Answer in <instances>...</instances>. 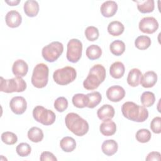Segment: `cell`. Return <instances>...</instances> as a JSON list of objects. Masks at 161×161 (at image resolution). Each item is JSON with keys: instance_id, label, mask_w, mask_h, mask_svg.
Wrapping results in <instances>:
<instances>
[{"instance_id": "cell-1", "label": "cell", "mask_w": 161, "mask_h": 161, "mask_svg": "<svg viewBox=\"0 0 161 161\" xmlns=\"http://www.w3.org/2000/svg\"><path fill=\"white\" fill-rule=\"evenodd\" d=\"M121 112L126 118L136 122H143L148 117V111L145 107L131 101L122 105Z\"/></svg>"}, {"instance_id": "cell-2", "label": "cell", "mask_w": 161, "mask_h": 161, "mask_svg": "<svg viewBox=\"0 0 161 161\" xmlns=\"http://www.w3.org/2000/svg\"><path fill=\"white\" fill-rule=\"evenodd\" d=\"M67 128L74 135L82 136L89 130V124L84 119L75 113H68L65 118Z\"/></svg>"}, {"instance_id": "cell-3", "label": "cell", "mask_w": 161, "mask_h": 161, "mask_svg": "<svg viewBox=\"0 0 161 161\" xmlns=\"http://www.w3.org/2000/svg\"><path fill=\"white\" fill-rule=\"evenodd\" d=\"M106 69L101 64L94 65L91 68L89 74L83 82V86L87 90H94L104 80Z\"/></svg>"}, {"instance_id": "cell-4", "label": "cell", "mask_w": 161, "mask_h": 161, "mask_svg": "<svg viewBox=\"0 0 161 161\" xmlns=\"http://www.w3.org/2000/svg\"><path fill=\"white\" fill-rule=\"evenodd\" d=\"M0 91L6 93L20 92L26 88V83L21 77L16 76L10 79H4L1 77Z\"/></svg>"}, {"instance_id": "cell-5", "label": "cell", "mask_w": 161, "mask_h": 161, "mask_svg": "<svg viewBox=\"0 0 161 161\" xmlns=\"http://www.w3.org/2000/svg\"><path fill=\"white\" fill-rule=\"evenodd\" d=\"M49 69L48 66L43 64L40 63L37 64L33 71L31 76V84L36 88L45 87L48 80Z\"/></svg>"}, {"instance_id": "cell-6", "label": "cell", "mask_w": 161, "mask_h": 161, "mask_svg": "<svg viewBox=\"0 0 161 161\" xmlns=\"http://www.w3.org/2000/svg\"><path fill=\"white\" fill-rule=\"evenodd\" d=\"M77 76L75 69L70 66H66L56 70L53 74L54 81L59 85H67L73 82Z\"/></svg>"}, {"instance_id": "cell-7", "label": "cell", "mask_w": 161, "mask_h": 161, "mask_svg": "<svg viewBox=\"0 0 161 161\" xmlns=\"http://www.w3.org/2000/svg\"><path fill=\"white\" fill-rule=\"evenodd\" d=\"M64 51L63 44L59 42H52L45 46L42 51L43 58L48 62H53L62 55Z\"/></svg>"}, {"instance_id": "cell-8", "label": "cell", "mask_w": 161, "mask_h": 161, "mask_svg": "<svg viewBox=\"0 0 161 161\" xmlns=\"http://www.w3.org/2000/svg\"><path fill=\"white\" fill-rule=\"evenodd\" d=\"M33 116L37 122L43 125H52L56 118L55 114L52 110L47 109L42 106H36L33 109Z\"/></svg>"}, {"instance_id": "cell-9", "label": "cell", "mask_w": 161, "mask_h": 161, "mask_svg": "<svg viewBox=\"0 0 161 161\" xmlns=\"http://www.w3.org/2000/svg\"><path fill=\"white\" fill-rule=\"evenodd\" d=\"M82 42L78 39H71L67 43V50L66 54L67 60L72 63L77 62L82 56Z\"/></svg>"}, {"instance_id": "cell-10", "label": "cell", "mask_w": 161, "mask_h": 161, "mask_svg": "<svg viewBox=\"0 0 161 161\" xmlns=\"http://www.w3.org/2000/svg\"><path fill=\"white\" fill-rule=\"evenodd\" d=\"M138 26L140 30L143 33L152 34L158 28V23L155 18L147 16L143 18L140 21Z\"/></svg>"}, {"instance_id": "cell-11", "label": "cell", "mask_w": 161, "mask_h": 161, "mask_svg": "<svg viewBox=\"0 0 161 161\" xmlns=\"http://www.w3.org/2000/svg\"><path fill=\"white\" fill-rule=\"evenodd\" d=\"M9 107L16 114H21L25 113L27 108V103L23 97L15 96L11 99Z\"/></svg>"}, {"instance_id": "cell-12", "label": "cell", "mask_w": 161, "mask_h": 161, "mask_svg": "<svg viewBox=\"0 0 161 161\" xmlns=\"http://www.w3.org/2000/svg\"><path fill=\"white\" fill-rule=\"evenodd\" d=\"M125 96V89L120 86H113L106 91V96L112 102H119Z\"/></svg>"}, {"instance_id": "cell-13", "label": "cell", "mask_w": 161, "mask_h": 161, "mask_svg": "<svg viewBox=\"0 0 161 161\" xmlns=\"http://www.w3.org/2000/svg\"><path fill=\"white\" fill-rule=\"evenodd\" d=\"M6 23L8 26L10 28L18 27L22 21L21 14L16 10H11L9 11L5 16Z\"/></svg>"}, {"instance_id": "cell-14", "label": "cell", "mask_w": 161, "mask_h": 161, "mask_svg": "<svg viewBox=\"0 0 161 161\" xmlns=\"http://www.w3.org/2000/svg\"><path fill=\"white\" fill-rule=\"evenodd\" d=\"M118 10V4L114 1H107L102 4L100 11L102 15L106 18L114 16Z\"/></svg>"}, {"instance_id": "cell-15", "label": "cell", "mask_w": 161, "mask_h": 161, "mask_svg": "<svg viewBox=\"0 0 161 161\" xmlns=\"http://www.w3.org/2000/svg\"><path fill=\"white\" fill-rule=\"evenodd\" d=\"M28 70V65L23 60H16L12 67V72L14 75L19 77H25Z\"/></svg>"}, {"instance_id": "cell-16", "label": "cell", "mask_w": 161, "mask_h": 161, "mask_svg": "<svg viewBox=\"0 0 161 161\" xmlns=\"http://www.w3.org/2000/svg\"><path fill=\"white\" fill-rule=\"evenodd\" d=\"M157 81V75L153 71L146 72L142 75L140 84L145 88L153 87Z\"/></svg>"}, {"instance_id": "cell-17", "label": "cell", "mask_w": 161, "mask_h": 161, "mask_svg": "<svg viewBox=\"0 0 161 161\" xmlns=\"http://www.w3.org/2000/svg\"><path fill=\"white\" fill-rule=\"evenodd\" d=\"M100 132L104 136H109L114 135L116 131V125L111 119H105L99 126Z\"/></svg>"}, {"instance_id": "cell-18", "label": "cell", "mask_w": 161, "mask_h": 161, "mask_svg": "<svg viewBox=\"0 0 161 161\" xmlns=\"http://www.w3.org/2000/svg\"><path fill=\"white\" fill-rule=\"evenodd\" d=\"M114 109L109 104H104L97 111V115L101 120L112 119L114 116Z\"/></svg>"}, {"instance_id": "cell-19", "label": "cell", "mask_w": 161, "mask_h": 161, "mask_svg": "<svg viewBox=\"0 0 161 161\" xmlns=\"http://www.w3.org/2000/svg\"><path fill=\"white\" fill-rule=\"evenodd\" d=\"M23 9L26 15L29 17H35L39 12V4L36 1H26L24 4Z\"/></svg>"}, {"instance_id": "cell-20", "label": "cell", "mask_w": 161, "mask_h": 161, "mask_svg": "<svg viewBox=\"0 0 161 161\" xmlns=\"http://www.w3.org/2000/svg\"><path fill=\"white\" fill-rule=\"evenodd\" d=\"M142 74L138 69H132L128 73L127 77V82L131 87H136L139 85Z\"/></svg>"}, {"instance_id": "cell-21", "label": "cell", "mask_w": 161, "mask_h": 161, "mask_svg": "<svg viewBox=\"0 0 161 161\" xmlns=\"http://www.w3.org/2000/svg\"><path fill=\"white\" fill-rule=\"evenodd\" d=\"M118 143L114 140H105L101 146L103 152L108 156H111L114 155L118 151Z\"/></svg>"}, {"instance_id": "cell-22", "label": "cell", "mask_w": 161, "mask_h": 161, "mask_svg": "<svg viewBox=\"0 0 161 161\" xmlns=\"http://www.w3.org/2000/svg\"><path fill=\"white\" fill-rule=\"evenodd\" d=\"M125 68L121 62H114L109 68V74L114 79H120L125 74Z\"/></svg>"}, {"instance_id": "cell-23", "label": "cell", "mask_w": 161, "mask_h": 161, "mask_svg": "<svg viewBox=\"0 0 161 161\" xmlns=\"http://www.w3.org/2000/svg\"><path fill=\"white\" fill-rule=\"evenodd\" d=\"M125 30L124 25L120 21H114L109 23L108 26V33L114 36L121 35Z\"/></svg>"}, {"instance_id": "cell-24", "label": "cell", "mask_w": 161, "mask_h": 161, "mask_svg": "<svg viewBox=\"0 0 161 161\" xmlns=\"http://www.w3.org/2000/svg\"><path fill=\"white\" fill-rule=\"evenodd\" d=\"M137 4V8L138 11L142 13H149L154 9V1L153 0H146V1H135Z\"/></svg>"}, {"instance_id": "cell-25", "label": "cell", "mask_w": 161, "mask_h": 161, "mask_svg": "<svg viewBox=\"0 0 161 161\" xmlns=\"http://www.w3.org/2000/svg\"><path fill=\"white\" fill-rule=\"evenodd\" d=\"M60 148L65 152H71L76 147L75 140L70 136H65L60 142Z\"/></svg>"}, {"instance_id": "cell-26", "label": "cell", "mask_w": 161, "mask_h": 161, "mask_svg": "<svg viewBox=\"0 0 161 161\" xmlns=\"http://www.w3.org/2000/svg\"><path fill=\"white\" fill-rule=\"evenodd\" d=\"M87 104V107L89 108H94L97 106L101 101L102 96L97 91H94L86 94Z\"/></svg>"}, {"instance_id": "cell-27", "label": "cell", "mask_w": 161, "mask_h": 161, "mask_svg": "<svg viewBox=\"0 0 161 161\" xmlns=\"http://www.w3.org/2000/svg\"><path fill=\"white\" fill-rule=\"evenodd\" d=\"M28 138L32 142H40L43 138V131L38 127H32L28 131Z\"/></svg>"}, {"instance_id": "cell-28", "label": "cell", "mask_w": 161, "mask_h": 161, "mask_svg": "<svg viewBox=\"0 0 161 161\" xmlns=\"http://www.w3.org/2000/svg\"><path fill=\"white\" fill-rule=\"evenodd\" d=\"M109 49L111 52L116 55V56H119L122 55L125 50V44L123 42L116 40L113 41L109 46Z\"/></svg>"}, {"instance_id": "cell-29", "label": "cell", "mask_w": 161, "mask_h": 161, "mask_svg": "<svg viewBox=\"0 0 161 161\" xmlns=\"http://www.w3.org/2000/svg\"><path fill=\"white\" fill-rule=\"evenodd\" d=\"M102 54L101 48L97 45H91L86 49V55L91 60L98 59Z\"/></svg>"}, {"instance_id": "cell-30", "label": "cell", "mask_w": 161, "mask_h": 161, "mask_svg": "<svg viewBox=\"0 0 161 161\" xmlns=\"http://www.w3.org/2000/svg\"><path fill=\"white\" fill-rule=\"evenodd\" d=\"M151 45V40L150 37L145 35L138 36L135 41V47L140 50H146Z\"/></svg>"}, {"instance_id": "cell-31", "label": "cell", "mask_w": 161, "mask_h": 161, "mask_svg": "<svg viewBox=\"0 0 161 161\" xmlns=\"http://www.w3.org/2000/svg\"><path fill=\"white\" fill-rule=\"evenodd\" d=\"M140 99L141 103L144 107H150L155 103V94L150 91L143 92L141 96Z\"/></svg>"}, {"instance_id": "cell-32", "label": "cell", "mask_w": 161, "mask_h": 161, "mask_svg": "<svg viewBox=\"0 0 161 161\" xmlns=\"http://www.w3.org/2000/svg\"><path fill=\"white\" fill-rule=\"evenodd\" d=\"M73 104L78 108H83L87 107V96L84 94H76L72 97Z\"/></svg>"}, {"instance_id": "cell-33", "label": "cell", "mask_w": 161, "mask_h": 161, "mask_svg": "<svg viewBox=\"0 0 161 161\" xmlns=\"http://www.w3.org/2000/svg\"><path fill=\"white\" fill-rule=\"evenodd\" d=\"M151 133L147 129H140L136 133V139L138 142L146 143L148 142L151 138Z\"/></svg>"}, {"instance_id": "cell-34", "label": "cell", "mask_w": 161, "mask_h": 161, "mask_svg": "<svg viewBox=\"0 0 161 161\" xmlns=\"http://www.w3.org/2000/svg\"><path fill=\"white\" fill-rule=\"evenodd\" d=\"M85 36L86 38L91 42H94L99 38V30L98 29L93 26H88L85 30Z\"/></svg>"}, {"instance_id": "cell-35", "label": "cell", "mask_w": 161, "mask_h": 161, "mask_svg": "<svg viewBox=\"0 0 161 161\" xmlns=\"http://www.w3.org/2000/svg\"><path fill=\"white\" fill-rule=\"evenodd\" d=\"M1 140L6 145H14L18 141V137L16 134L10 131H5L1 135Z\"/></svg>"}, {"instance_id": "cell-36", "label": "cell", "mask_w": 161, "mask_h": 161, "mask_svg": "<svg viewBox=\"0 0 161 161\" xmlns=\"http://www.w3.org/2000/svg\"><path fill=\"white\" fill-rule=\"evenodd\" d=\"M16 151L18 155L21 157H27L31 151V148L29 144L26 143H21L16 147Z\"/></svg>"}, {"instance_id": "cell-37", "label": "cell", "mask_w": 161, "mask_h": 161, "mask_svg": "<svg viewBox=\"0 0 161 161\" xmlns=\"http://www.w3.org/2000/svg\"><path fill=\"white\" fill-rule=\"evenodd\" d=\"M67 107L68 101L64 97H59L54 102V108L58 112L64 111Z\"/></svg>"}, {"instance_id": "cell-38", "label": "cell", "mask_w": 161, "mask_h": 161, "mask_svg": "<svg viewBox=\"0 0 161 161\" xmlns=\"http://www.w3.org/2000/svg\"><path fill=\"white\" fill-rule=\"evenodd\" d=\"M150 128L152 131L156 134L161 133V118L159 116L155 117L151 121Z\"/></svg>"}, {"instance_id": "cell-39", "label": "cell", "mask_w": 161, "mask_h": 161, "mask_svg": "<svg viewBox=\"0 0 161 161\" xmlns=\"http://www.w3.org/2000/svg\"><path fill=\"white\" fill-rule=\"evenodd\" d=\"M40 160L41 161H46V160H50V161H57V158L54 156V155L50 152H43L42 153Z\"/></svg>"}, {"instance_id": "cell-40", "label": "cell", "mask_w": 161, "mask_h": 161, "mask_svg": "<svg viewBox=\"0 0 161 161\" xmlns=\"http://www.w3.org/2000/svg\"><path fill=\"white\" fill-rule=\"evenodd\" d=\"M161 155L160 153L158 152H150L146 158V160L151 161V160H160Z\"/></svg>"}, {"instance_id": "cell-41", "label": "cell", "mask_w": 161, "mask_h": 161, "mask_svg": "<svg viewBox=\"0 0 161 161\" xmlns=\"http://www.w3.org/2000/svg\"><path fill=\"white\" fill-rule=\"evenodd\" d=\"M7 4H8L9 6H16V5H18L19 3V2H20V1L19 0H18V1H5Z\"/></svg>"}]
</instances>
